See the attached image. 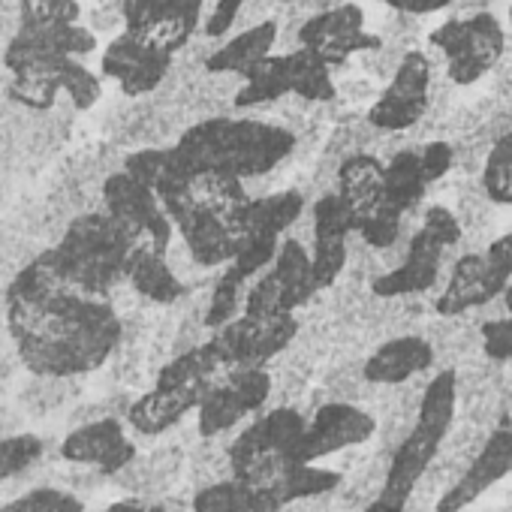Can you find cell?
Masks as SVG:
<instances>
[{
	"instance_id": "obj_1",
	"label": "cell",
	"mask_w": 512,
	"mask_h": 512,
	"mask_svg": "<svg viewBox=\"0 0 512 512\" xmlns=\"http://www.w3.org/2000/svg\"><path fill=\"white\" fill-rule=\"evenodd\" d=\"M4 308L19 362L34 377H85L100 371L124 338V323L109 299L70 290L40 256L16 272Z\"/></svg>"
},
{
	"instance_id": "obj_2",
	"label": "cell",
	"mask_w": 512,
	"mask_h": 512,
	"mask_svg": "<svg viewBox=\"0 0 512 512\" xmlns=\"http://www.w3.org/2000/svg\"><path fill=\"white\" fill-rule=\"evenodd\" d=\"M172 148L187 178L247 181L281 166L293 154L296 136L284 124L220 115L187 127Z\"/></svg>"
},
{
	"instance_id": "obj_3",
	"label": "cell",
	"mask_w": 512,
	"mask_h": 512,
	"mask_svg": "<svg viewBox=\"0 0 512 512\" xmlns=\"http://www.w3.org/2000/svg\"><path fill=\"white\" fill-rule=\"evenodd\" d=\"M302 211H305V196L299 190H281L272 196L247 199L238 208V214L232 217L238 247L232 260L223 266V275L217 278L202 317L208 332L238 317L250 281L275 263V256L284 244L281 235L302 217Z\"/></svg>"
},
{
	"instance_id": "obj_4",
	"label": "cell",
	"mask_w": 512,
	"mask_h": 512,
	"mask_svg": "<svg viewBox=\"0 0 512 512\" xmlns=\"http://www.w3.org/2000/svg\"><path fill=\"white\" fill-rule=\"evenodd\" d=\"M133 238L109 211H88L70 220L64 238L43 250V266L70 290L109 299V293L127 281V263Z\"/></svg>"
},
{
	"instance_id": "obj_5",
	"label": "cell",
	"mask_w": 512,
	"mask_h": 512,
	"mask_svg": "<svg viewBox=\"0 0 512 512\" xmlns=\"http://www.w3.org/2000/svg\"><path fill=\"white\" fill-rule=\"evenodd\" d=\"M458 401H461V395H458V371L452 365L440 368L425 383L416 428L410 431V437L389 458V479H386V488L380 494V500L389 509L404 512V506L416 494L419 479L425 476V470L437 458L440 446L446 443L449 431L455 428Z\"/></svg>"
},
{
	"instance_id": "obj_6",
	"label": "cell",
	"mask_w": 512,
	"mask_h": 512,
	"mask_svg": "<svg viewBox=\"0 0 512 512\" xmlns=\"http://www.w3.org/2000/svg\"><path fill=\"white\" fill-rule=\"evenodd\" d=\"M308 428V413L299 407H272L256 413L229 443L232 476L250 485L269 488L275 476L293 461V452Z\"/></svg>"
},
{
	"instance_id": "obj_7",
	"label": "cell",
	"mask_w": 512,
	"mask_h": 512,
	"mask_svg": "<svg viewBox=\"0 0 512 512\" xmlns=\"http://www.w3.org/2000/svg\"><path fill=\"white\" fill-rule=\"evenodd\" d=\"M287 94H296L308 103L335 100L338 88L332 82V67L305 46L287 55H269L244 76V85L235 91L232 106L253 109L263 103H275Z\"/></svg>"
},
{
	"instance_id": "obj_8",
	"label": "cell",
	"mask_w": 512,
	"mask_h": 512,
	"mask_svg": "<svg viewBox=\"0 0 512 512\" xmlns=\"http://www.w3.org/2000/svg\"><path fill=\"white\" fill-rule=\"evenodd\" d=\"M157 196L166 205V211L190 253V260L196 266L220 269L232 260L235 247H238L235 229H232L229 217L196 187V181H178Z\"/></svg>"
},
{
	"instance_id": "obj_9",
	"label": "cell",
	"mask_w": 512,
	"mask_h": 512,
	"mask_svg": "<svg viewBox=\"0 0 512 512\" xmlns=\"http://www.w3.org/2000/svg\"><path fill=\"white\" fill-rule=\"evenodd\" d=\"M461 241V223L446 205H431L425 211L422 226L413 232L407 244L404 263L386 275H377L371 281V293L377 299H404V296H422L437 284L443 253Z\"/></svg>"
},
{
	"instance_id": "obj_10",
	"label": "cell",
	"mask_w": 512,
	"mask_h": 512,
	"mask_svg": "<svg viewBox=\"0 0 512 512\" xmlns=\"http://www.w3.org/2000/svg\"><path fill=\"white\" fill-rule=\"evenodd\" d=\"M512 284V229L494 238L485 250L464 253L452 266L443 293L434 302L440 317H461L491 305Z\"/></svg>"
},
{
	"instance_id": "obj_11",
	"label": "cell",
	"mask_w": 512,
	"mask_h": 512,
	"mask_svg": "<svg viewBox=\"0 0 512 512\" xmlns=\"http://www.w3.org/2000/svg\"><path fill=\"white\" fill-rule=\"evenodd\" d=\"M61 91L70 97V103L79 112H88L103 97V82L79 58L58 55V58H37L13 70L7 85V97L34 112L52 109Z\"/></svg>"
},
{
	"instance_id": "obj_12",
	"label": "cell",
	"mask_w": 512,
	"mask_h": 512,
	"mask_svg": "<svg viewBox=\"0 0 512 512\" xmlns=\"http://www.w3.org/2000/svg\"><path fill=\"white\" fill-rule=\"evenodd\" d=\"M428 43L443 52L449 82L467 88L497 67L506 49V34L497 16L473 13L467 19H449L437 25Z\"/></svg>"
},
{
	"instance_id": "obj_13",
	"label": "cell",
	"mask_w": 512,
	"mask_h": 512,
	"mask_svg": "<svg viewBox=\"0 0 512 512\" xmlns=\"http://www.w3.org/2000/svg\"><path fill=\"white\" fill-rule=\"evenodd\" d=\"M383 172L386 163L371 154H353L338 169V193L356 217V235L377 250L395 244L401 232V214L386 202Z\"/></svg>"
},
{
	"instance_id": "obj_14",
	"label": "cell",
	"mask_w": 512,
	"mask_h": 512,
	"mask_svg": "<svg viewBox=\"0 0 512 512\" xmlns=\"http://www.w3.org/2000/svg\"><path fill=\"white\" fill-rule=\"evenodd\" d=\"M320 293L314 260L302 241L287 238L275 256V263L256 278L244 296V314L253 317H275V314H296Z\"/></svg>"
},
{
	"instance_id": "obj_15",
	"label": "cell",
	"mask_w": 512,
	"mask_h": 512,
	"mask_svg": "<svg viewBox=\"0 0 512 512\" xmlns=\"http://www.w3.org/2000/svg\"><path fill=\"white\" fill-rule=\"evenodd\" d=\"M275 380L266 368H226L196 407V434L214 437L235 431L244 419L263 413Z\"/></svg>"
},
{
	"instance_id": "obj_16",
	"label": "cell",
	"mask_w": 512,
	"mask_h": 512,
	"mask_svg": "<svg viewBox=\"0 0 512 512\" xmlns=\"http://www.w3.org/2000/svg\"><path fill=\"white\" fill-rule=\"evenodd\" d=\"M299 335L296 314H275V317H253L238 314L226 326L214 329L208 335V344L214 347L223 368H269L272 359H278Z\"/></svg>"
},
{
	"instance_id": "obj_17",
	"label": "cell",
	"mask_w": 512,
	"mask_h": 512,
	"mask_svg": "<svg viewBox=\"0 0 512 512\" xmlns=\"http://www.w3.org/2000/svg\"><path fill=\"white\" fill-rule=\"evenodd\" d=\"M103 211H109L127 229L133 244H148L169 253L175 223L160 196L127 169L112 172L103 181Z\"/></svg>"
},
{
	"instance_id": "obj_18",
	"label": "cell",
	"mask_w": 512,
	"mask_h": 512,
	"mask_svg": "<svg viewBox=\"0 0 512 512\" xmlns=\"http://www.w3.org/2000/svg\"><path fill=\"white\" fill-rule=\"evenodd\" d=\"M377 437V416L353 401H323L311 416L308 428L293 452V461L317 464L329 455L365 446Z\"/></svg>"
},
{
	"instance_id": "obj_19",
	"label": "cell",
	"mask_w": 512,
	"mask_h": 512,
	"mask_svg": "<svg viewBox=\"0 0 512 512\" xmlns=\"http://www.w3.org/2000/svg\"><path fill=\"white\" fill-rule=\"evenodd\" d=\"M205 0H121L124 31L175 55L202 28Z\"/></svg>"
},
{
	"instance_id": "obj_20",
	"label": "cell",
	"mask_w": 512,
	"mask_h": 512,
	"mask_svg": "<svg viewBox=\"0 0 512 512\" xmlns=\"http://www.w3.org/2000/svg\"><path fill=\"white\" fill-rule=\"evenodd\" d=\"M431 91V64L422 52H407L383 88V94L368 109V124L386 133L410 130L422 121Z\"/></svg>"
},
{
	"instance_id": "obj_21",
	"label": "cell",
	"mask_w": 512,
	"mask_h": 512,
	"mask_svg": "<svg viewBox=\"0 0 512 512\" xmlns=\"http://www.w3.org/2000/svg\"><path fill=\"white\" fill-rule=\"evenodd\" d=\"M299 46L311 49L329 67H341L359 52H377L383 40L377 34H368L365 10L359 4H338L311 16L299 28Z\"/></svg>"
},
{
	"instance_id": "obj_22",
	"label": "cell",
	"mask_w": 512,
	"mask_h": 512,
	"mask_svg": "<svg viewBox=\"0 0 512 512\" xmlns=\"http://www.w3.org/2000/svg\"><path fill=\"white\" fill-rule=\"evenodd\" d=\"M452 160H455V151L449 142H428L419 148L398 151L386 163V172H383L386 202L392 205V211L404 217L410 208H416L425 190L452 169Z\"/></svg>"
},
{
	"instance_id": "obj_23",
	"label": "cell",
	"mask_w": 512,
	"mask_h": 512,
	"mask_svg": "<svg viewBox=\"0 0 512 512\" xmlns=\"http://www.w3.org/2000/svg\"><path fill=\"white\" fill-rule=\"evenodd\" d=\"M175 55L139 40L130 31H121L100 58V73L112 79L127 97H142L160 88V82L169 76Z\"/></svg>"
},
{
	"instance_id": "obj_24",
	"label": "cell",
	"mask_w": 512,
	"mask_h": 512,
	"mask_svg": "<svg viewBox=\"0 0 512 512\" xmlns=\"http://www.w3.org/2000/svg\"><path fill=\"white\" fill-rule=\"evenodd\" d=\"M509 473H512V425H509V419H503L497 428H491L488 440L473 455V461L458 476V482L434 503V512H464V509H470L485 491H491Z\"/></svg>"
},
{
	"instance_id": "obj_25",
	"label": "cell",
	"mask_w": 512,
	"mask_h": 512,
	"mask_svg": "<svg viewBox=\"0 0 512 512\" xmlns=\"http://www.w3.org/2000/svg\"><path fill=\"white\" fill-rule=\"evenodd\" d=\"M91 52H97V37L88 28H82L79 22L19 19V28L4 52V67H7V73H13L37 58H58V55L85 58Z\"/></svg>"
},
{
	"instance_id": "obj_26",
	"label": "cell",
	"mask_w": 512,
	"mask_h": 512,
	"mask_svg": "<svg viewBox=\"0 0 512 512\" xmlns=\"http://www.w3.org/2000/svg\"><path fill=\"white\" fill-rule=\"evenodd\" d=\"M58 455L67 458V461L100 467L109 479H115L139 455V446L127 434L121 416H106V419H94V422L76 425L61 440Z\"/></svg>"
},
{
	"instance_id": "obj_27",
	"label": "cell",
	"mask_w": 512,
	"mask_h": 512,
	"mask_svg": "<svg viewBox=\"0 0 512 512\" xmlns=\"http://www.w3.org/2000/svg\"><path fill=\"white\" fill-rule=\"evenodd\" d=\"M190 449L193 446L181 440L172 428L169 434L160 437V443L151 452L136 455L112 482L121 491L136 494V497H169L187 473L184 467H187Z\"/></svg>"
},
{
	"instance_id": "obj_28",
	"label": "cell",
	"mask_w": 512,
	"mask_h": 512,
	"mask_svg": "<svg viewBox=\"0 0 512 512\" xmlns=\"http://www.w3.org/2000/svg\"><path fill=\"white\" fill-rule=\"evenodd\" d=\"M350 232H356V217H353L350 205L344 202V196L338 190L323 193L314 202V250H311L320 293L329 290L347 269Z\"/></svg>"
},
{
	"instance_id": "obj_29",
	"label": "cell",
	"mask_w": 512,
	"mask_h": 512,
	"mask_svg": "<svg viewBox=\"0 0 512 512\" xmlns=\"http://www.w3.org/2000/svg\"><path fill=\"white\" fill-rule=\"evenodd\" d=\"M211 386H154L130 401L127 425L139 437H163L184 422V416L196 413L205 392Z\"/></svg>"
},
{
	"instance_id": "obj_30",
	"label": "cell",
	"mask_w": 512,
	"mask_h": 512,
	"mask_svg": "<svg viewBox=\"0 0 512 512\" xmlns=\"http://www.w3.org/2000/svg\"><path fill=\"white\" fill-rule=\"evenodd\" d=\"M437 359V350L422 335H398L383 341L365 362L362 374L374 386H404L416 380L419 374L431 371Z\"/></svg>"
},
{
	"instance_id": "obj_31",
	"label": "cell",
	"mask_w": 512,
	"mask_h": 512,
	"mask_svg": "<svg viewBox=\"0 0 512 512\" xmlns=\"http://www.w3.org/2000/svg\"><path fill=\"white\" fill-rule=\"evenodd\" d=\"M127 284L154 305H175L187 296V284L169 269L166 253L148 244H136L127 263Z\"/></svg>"
},
{
	"instance_id": "obj_32",
	"label": "cell",
	"mask_w": 512,
	"mask_h": 512,
	"mask_svg": "<svg viewBox=\"0 0 512 512\" xmlns=\"http://www.w3.org/2000/svg\"><path fill=\"white\" fill-rule=\"evenodd\" d=\"M278 43V22L269 19V22H260L247 31H241L238 37H232L229 43H223L217 52H211L205 58V70L208 73H232V76H247L256 64L266 61L272 55Z\"/></svg>"
},
{
	"instance_id": "obj_33",
	"label": "cell",
	"mask_w": 512,
	"mask_h": 512,
	"mask_svg": "<svg viewBox=\"0 0 512 512\" xmlns=\"http://www.w3.org/2000/svg\"><path fill=\"white\" fill-rule=\"evenodd\" d=\"M193 512H281V500L260 485L244 479H223L193 491Z\"/></svg>"
},
{
	"instance_id": "obj_34",
	"label": "cell",
	"mask_w": 512,
	"mask_h": 512,
	"mask_svg": "<svg viewBox=\"0 0 512 512\" xmlns=\"http://www.w3.org/2000/svg\"><path fill=\"white\" fill-rule=\"evenodd\" d=\"M386 479H389V455L377 452L368 461L356 464L350 473H344V482L332 491L329 512H365L380 500Z\"/></svg>"
},
{
	"instance_id": "obj_35",
	"label": "cell",
	"mask_w": 512,
	"mask_h": 512,
	"mask_svg": "<svg viewBox=\"0 0 512 512\" xmlns=\"http://www.w3.org/2000/svg\"><path fill=\"white\" fill-rule=\"evenodd\" d=\"M344 482V470L338 467H320V464H308V461H290L275 482L269 485V491L281 500H302V497H320V494H332L338 485Z\"/></svg>"
},
{
	"instance_id": "obj_36",
	"label": "cell",
	"mask_w": 512,
	"mask_h": 512,
	"mask_svg": "<svg viewBox=\"0 0 512 512\" xmlns=\"http://www.w3.org/2000/svg\"><path fill=\"white\" fill-rule=\"evenodd\" d=\"M235 431L229 434H214V437H199L190 449L187 458V485L190 491H199L205 485L232 479V458H229V443Z\"/></svg>"
},
{
	"instance_id": "obj_37",
	"label": "cell",
	"mask_w": 512,
	"mask_h": 512,
	"mask_svg": "<svg viewBox=\"0 0 512 512\" xmlns=\"http://www.w3.org/2000/svg\"><path fill=\"white\" fill-rule=\"evenodd\" d=\"M46 458V443L40 434L22 431V434H7L0 440V479H16L25 482L31 479L37 485L40 467Z\"/></svg>"
},
{
	"instance_id": "obj_38",
	"label": "cell",
	"mask_w": 512,
	"mask_h": 512,
	"mask_svg": "<svg viewBox=\"0 0 512 512\" xmlns=\"http://www.w3.org/2000/svg\"><path fill=\"white\" fill-rule=\"evenodd\" d=\"M482 190L497 205H512V130L503 133L485 154Z\"/></svg>"
},
{
	"instance_id": "obj_39",
	"label": "cell",
	"mask_w": 512,
	"mask_h": 512,
	"mask_svg": "<svg viewBox=\"0 0 512 512\" xmlns=\"http://www.w3.org/2000/svg\"><path fill=\"white\" fill-rule=\"evenodd\" d=\"M4 512H85V497L58 485H31L7 500Z\"/></svg>"
},
{
	"instance_id": "obj_40",
	"label": "cell",
	"mask_w": 512,
	"mask_h": 512,
	"mask_svg": "<svg viewBox=\"0 0 512 512\" xmlns=\"http://www.w3.org/2000/svg\"><path fill=\"white\" fill-rule=\"evenodd\" d=\"M103 482H109V476L100 467L67 461L61 455H58V461L46 464L43 476H37V485H58V488H67L76 494H91V491L103 488Z\"/></svg>"
},
{
	"instance_id": "obj_41",
	"label": "cell",
	"mask_w": 512,
	"mask_h": 512,
	"mask_svg": "<svg viewBox=\"0 0 512 512\" xmlns=\"http://www.w3.org/2000/svg\"><path fill=\"white\" fill-rule=\"evenodd\" d=\"M479 347L488 362H512V314L485 320L479 326Z\"/></svg>"
},
{
	"instance_id": "obj_42",
	"label": "cell",
	"mask_w": 512,
	"mask_h": 512,
	"mask_svg": "<svg viewBox=\"0 0 512 512\" xmlns=\"http://www.w3.org/2000/svg\"><path fill=\"white\" fill-rule=\"evenodd\" d=\"M19 19L28 22H79V0H19Z\"/></svg>"
},
{
	"instance_id": "obj_43",
	"label": "cell",
	"mask_w": 512,
	"mask_h": 512,
	"mask_svg": "<svg viewBox=\"0 0 512 512\" xmlns=\"http://www.w3.org/2000/svg\"><path fill=\"white\" fill-rule=\"evenodd\" d=\"M241 4H244V0H217L214 10L208 13V19L202 22V34H205V37H223V34L232 28V22H235Z\"/></svg>"
},
{
	"instance_id": "obj_44",
	"label": "cell",
	"mask_w": 512,
	"mask_h": 512,
	"mask_svg": "<svg viewBox=\"0 0 512 512\" xmlns=\"http://www.w3.org/2000/svg\"><path fill=\"white\" fill-rule=\"evenodd\" d=\"M103 512H166V497H124V500H115L109 503Z\"/></svg>"
},
{
	"instance_id": "obj_45",
	"label": "cell",
	"mask_w": 512,
	"mask_h": 512,
	"mask_svg": "<svg viewBox=\"0 0 512 512\" xmlns=\"http://www.w3.org/2000/svg\"><path fill=\"white\" fill-rule=\"evenodd\" d=\"M383 4L407 16H431V13L446 10L452 0H383Z\"/></svg>"
},
{
	"instance_id": "obj_46",
	"label": "cell",
	"mask_w": 512,
	"mask_h": 512,
	"mask_svg": "<svg viewBox=\"0 0 512 512\" xmlns=\"http://www.w3.org/2000/svg\"><path fill=\"white\" fill-rule=\"evenodd\" d=\"M500 299H503V308H506V314H512V284L506 287V293H503Z\"/></svg>"
},
{
	"instance_id": "obj_47",
	"label": "cell",
	"mask_w": 512,
	"mask_h": 512,
	"mask_svg": "<svg viewBox=\"0 0 512 512\" xmlns=\"http://www.w3.org/2000/svg\"><path fill=\"white\" fill-rule=\"evenodd\" d=\"M365 512H395V509H389V506H386L383 500H377V503H374V506H368Z\"/></svg>"
},
{
	"instance_id": "obj_48",
	"label": "cell",
	"mask_w": 512,
	"mask_h": 512,
	"mask_svg": "<svg viewBox=\"0 0 512 512\" xmlns=\"http://www.w3.org/2000/svg\"><path fill=\"white\" fill-rule=\"evenodd\" d=\"M278 4H302V0H278Z\"/></svg>"
},
{
	"instance_id": "obj_49",
	"label": "cell",
	"mask_w": 512,
	"mask_h": 512,
	"mask_svg": "<svg viewBox=\"0 0 512 512\" xmlns=\"http://www.w3.org/2000/svg\"><path fill=\"white\" fill-rule=\"evenodd\" d=\"M509 28H512V4H509Z\"/></svg>"
}]
</instances>
